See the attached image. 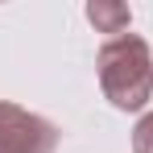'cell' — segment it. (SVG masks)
I'll return each mask as SVG.
<instances>
[{
  "mask_svg": "<svg viewBox=\"0 0 153 153\" xmlns=\"http://www.w3.org/2000/svg\"><path fill=\"white\" fill-rule=\"evenodd\" d=\"M95 66H100V87L112 100V108L141 112L153 100V54L145 37H137V33L108 37L100 46Z\"/></svg>",
  "mask_w": 153,
  "mask_h": 153,
  "instance_id": "1",
  "label": "cell"
},
{
  "mask_svg": "<svg viewBox=\"0 0 153 153\" xmlns=\"http://www.w3.org/2000/svg\"><path fill=\"white\" fill-rule=\"evenodd\" d=\"M54 149H58V128L46 116L0 100V153H54Z\"/></svg>",
  "mask_w": 153,
  "mask_h": 153,
  "instance_id": "2",
  "label": "cell"
},
{
  "mask_svg": "<svg viewBox=\"0 0 153 153\" xmlns=\"http://www.w3.org/2000/svg\"><path fill=\"white\" fill-rule=\"evenodd\" d=\"M87 21L95 25V33L120 37V33H128V25H132V13H128L124 4H116V0H95V4H87Z\"/></svg>",
  "mask_w": 153,
  "mask_h": 153,
  "instance_id": "3",
  "label": "cell"
},
{
  "mask_svg": "<svg viewBox=\"0 0 153 153\" xmlns=\"http://www.w3.org/2000/svg\"><path fill=\"white\" fill-rule=\"evenodd\" d=\"M132 153H153V112H145L132 128Z\"/></svg>",
  "mask_w": 153,
  "mask_h": 153,
  "instance_id": "4",
  "label": "cell"
}]
</instances>
